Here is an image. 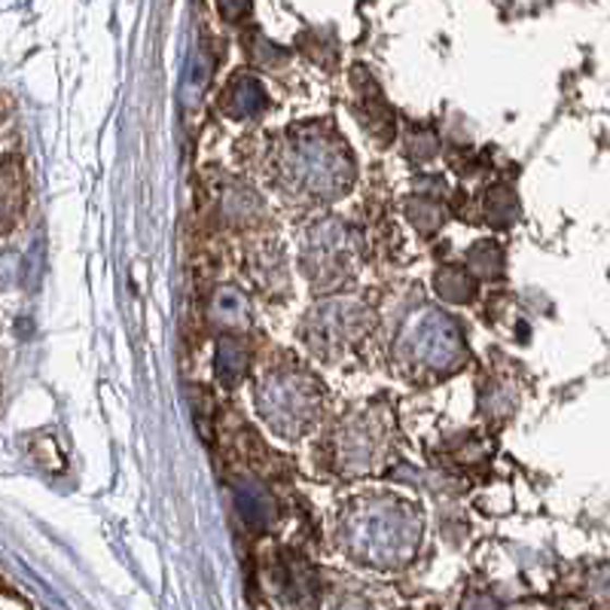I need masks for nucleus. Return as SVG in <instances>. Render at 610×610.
<instances>
[]
</instances>
